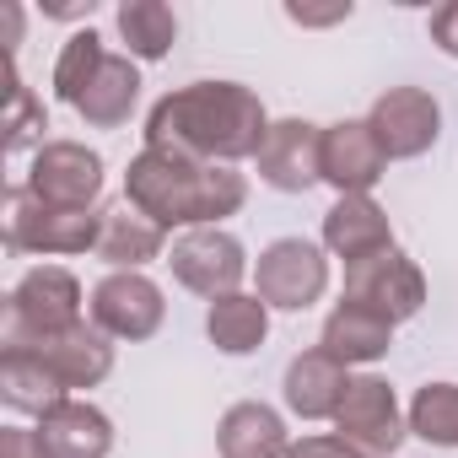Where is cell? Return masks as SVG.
<instances>
[{
	"instance_id": "obj_17",
	"label": "cell",
	"mask_w": 458,
	"mask_h": 458,
	"mask_svg": "<svg viewBox=\"0 0 458 458\" xmlns=\"http://www.w3.org/2000/svg\"><path fill=\"white\" fill-rule=\"evenodd\" d=\"M318 351H329V356L345 361V367L377 361V356L394 351V324H388L383 313H372L367 302L340 297V308L324 318V340H318Z\"/></svg>"
},
{
	"instance_id": "obj_4",
	"label": "cell",
	"mask_w": 458,
	"mask_h": 458,
	"mask_svg": "<svg viewBox=\"0 0 458 458\" xmlns=\"http://www.w3.org/2000/svg\"><path fill=\"white\" fill-rule=\"evenodd\" d=\"M103 210H60L44 205L28 183L6 189V249L12 254H87L98 249Z\"/></svg>"
},
{
	"instance_id": "obj_6",
	"label": "cell",
	"mask_w": 458,
	"mask_h": 458,
	"mask_svg": "<svg viewBox=\"0 0 458 458\" xmlns=\"http://www.w3.org/2000/svg\"><path fill=\"white\" fill-rule=\"evenodd\" d=\"M254 281H259V302L265 308H286V313H302L324 297L329 286V259L318 243L308 238H281L259 254L254 265Z\"/></svg>"
},
{
	"instance_id": "obj_23",
	"label": "cell",
	"mask_w": 458,
	"mask_h": 458,
	"mask_svg": "<svg viewBox=\"0 0 458 458\" xmlns=\"http://www.w3.org/2000/svg\"><path fill=\"white\" fill-rule=\"evenodd\" d=\"M205 335L216 340V351H226V356H249V351H259L265 345V335H270V308L259 302V297H221V302H210V313H205Z\"/></svg>"
},
{
	"instance_id": "obj_26",
	"label": "cell",
	"mask_w": 458,
	"mask_h": 458,
	"mask_svg": "<svg viewBox=\"0 0 458 458\" xmlns=\"http://www.w3.org/2000/svg\"><path fill=\"white\" fill-rule=\"evenodd\" d=\"M410 431L437 447H458V383H426L410 404Z\"/></svg>"
},
{
	"instance_id": "obj_10",
	"label": "cell",
	"mask_w": 458,
	"mask_h": 458,
	"mask_svg": "<svg viewBox=\"0 0 458 458\" xmlns=\"http://www.w3.org/2000/svg\"><path fill=\"white\" fill-rule=\"evenodd\" d=\"M345 297H351V302H367V308L383 313L388 324H404V318L420 313L426 281H420V270H415L399 249H388V254H372V259H361V265L345 270Z\"/></svg>"
},
{
	"instance_id": "obj_30",
	"label": "cell",
	"mask_w": 458,
	"mask_h": 458,
	"mask_svg": "<svg viewBox=\"0 0 458 458\" xmlns=\"http://www.w3.org/2000/svg\"><path fill=\"white\" fill-rule=\"evenodd\" d=\"M0 458H44L38 431H28V426H6V431H0Z\"/></svg>"
},
{
	"instance_id": "obj_1",
	"label": "cell",
	"mask_w": 458,
	"mask_h": 458,
	"mask_svg": "<svg viewBox=\"0 0 458 458\" xmlns=\"http://www.w3.org/2000/svg\"><path fill=\"white\" fill-rule=\"evenodd\" d=\"M265 135H270L265 103L238 81L178 87L146 119V146H162V151H178V157H194V162H216V167L259 157Z\"/></svg>"
},
{
	"instance_id": "obj_3",
	"label": "cell",
	"mask_w": 458,
	"mask_h": 458,
	"mask_svg": "<svg viewBox=\"0 0 458 458\" xmlns=\"http://www.w3.org/2000/svg\"><path fill=\"white\" fill-rule=\"evenodd\" d=\"M81 324V281L60 265H38L28 270L12 297H6V329H0V345L6 351H33L65 329Z\"/></svg>"
},
{
	"instance_id": "obj_2",
	"label": "cell",
	"mask_w": 458,
	"mask_h": 458,
	"mask_svg": "<svg viewBox=\"0 0 458 458\" xmlns=\"http://www.w3.org/2000/svg\"><path fill=\"white\" fill-rule=\"evenodd\" d=\"M124 199L135 210H146L162 233H167V226H183V233H189V226H216L226 216H238L243 199H249V183L233 167H216V162H194V157L146 146L130 162V173H124Z\"/></svg>"
},
{
	"instance_id": "obj_22",
	"label": "cell",
	"mask_w": 458,
	"mask_h": 458,
	"mask_svg": "<svg viewBox=\"0 0 458 458\" xmlns=\"http://www.w3.org/2000/svg\"><path fill=\"white\" fill-rule=\"evenodd\" d=\"M0 399H6L12 410H22V415H38L44 420L71 394L60 388V377L33 351H0Z\"/></svg>"
},
{
	"instance_id": "obj_18",
	"label": "cell",
	"mask_w": 458,
	"mask_h": 458,
	"mask_svg": "<svg viewBox=\"0 0 458 458\" xmlns=\"http://www.w3.org/2000/svg\"><path fill=\"white\" fill-rule=\"evenodd\" d=\"M345 388H351V367L335 361L329 351H302L286 367V404L302 420H335Z\"/></svg>"
},
{
	"instance_id": "obj_19",
	"label": "cell",
	"mask_w": 458,
	"mask_h": 458,
	"mask_svg": "<svg viewBox=\"0 0 458 458\" xmlns=\"http://www.w3.org/2000/svg\"><path fill=\"white\" fill-rule=\"evenodd\" d=\"M162 243H167L162 226L146 210H135L130 199H119V205L103 210V233H98V249L92 254L103 265H114V270H140V265L162 259Z\"/></svg>"
},
{
	"instance_id": "obj_21",
	"label": "cell",
	"mask_w": 458,
	"mask_h": 458,
	"mask_svg": "<svg viewBox=\"0 0 458 458\" xmlns=\"http://www.w3.org/2000/svg\"><path fill=\"white\" fill-rule=\"evenodd\" d=\"M135 98H140V71L130 55H108L92 76V87L81 92L76 114L92 124V130H119L130 114H135Z\"/></svg>"
},
{
	"instance_id": "obj_31",
	"label": "cell",
	"mask_w": 458,
	"mask_h": 458,
	"mask_svg": "<svg viewBox=\"0 0 458 458\" xmlns=\"http://www.w3.org/2000/svg\"><path fill=\"white\" fill-rule=\"evenodd\" d=\"M286 17H292V22H302V28H329V22H345V17H351V0H345V6H329V12H313V6H286Z\"/></svg>"
},
{
	"instance_id": "obj_12",
	"label": "cell",
	"mask_w": 458,
	"mask_h": 458,
	"mask_svg": "<svg viewBox=\"0 0 458 458\" xmlns=\"http://www.w3.org/2000/svg\"><path fill=\"white\" fill-rule=\"evenodd\" d=\"M259 178L281 194H308L324 178V130L308 119L270 124V135L259 146Z\"/></svg>"
},
{
	"instance_id": "obj_7",
	"label": "cell",
	"mask_w": 458,
	"mask_h": 458,
	"mask_svg": "<svg viewBox=\"0 0 458 458\" xmlns=\"http://www.w3.org/2000/svg\"><path fill=\"white\" fill-rule=\"evenodd\" d=\"M87 313L108 340H151L167 318V302H162V286L146 281L140 270H114L92 286Z\"/></svg>"
},
{
	"instance_id": "obj_28",
	"label": "cell",
	"mask_w": 458,
	"mask_h": 458,
	"mask_svg": "<svg viewBox=\"0 0 458 458\" xmlns=\"http://www.w3.org/2000/svg\"><path fill=\"white\" fill-rule=\"evenodd\" d=\"M431 44H437L447 60H458V0H447V6L431 12Z\"/></svg>"
},
{
	"instance_id": "obj_27",
	"label": "cell",
	"mask_w": 458,
	"mask_h": 458,
	"mask_svg": "<svg viewBox=\"0 0 458 458\" xmlns=\"http://www.w3.org/2000/svg\"><path fill=\"white\" fill-rule=\"evenodd\" d=\"M108 60V49H103V38L87 28V33H71V44L60 49V60H55V98L60 103H81V92L92 87V76H98V65Z\"/></svg>"
},
{
	"instance_id": "obj_15",
	"label": "cell",
	"mask_w": 458,
	"mask_h": 458,
	"mask_svg": "<svg viewBox=\"0 0 458 458\" xmlns=\"http://www.w3.org/2000/svg\"><path fill=\"white\" fill-rule=\"evenodd\" d=\"M33 356L60 377L65 394H71V388H92V383H103V377L114 372V345H108V335H103L98 324H87V318H81L76 329H65V335L33 345Z\"/></svg>"
},
{
	"instance_id": "obj_14",
	"label": "cell",
	"mask_w": 458,
	"mask_h": 458,
	"mask_svg": "<svg viewBox=\"0 0 458 458\" xmlns=\"http://www.w3.org/2000/svg\"><path fill=\"white\" fill-rule=\"evenodd\" d=\"M324 249L351 265L372 259V254H388L394 249V233H388V216L372 194H340L335 210L324 216Z\"/></svg>"
},
{
	"instance_id": "obj_29",
	"label": "cell",
	"mask_w": 458,
	"mask_h": 458,
	"mask_svg": "<svg viewBox=\"0 0 458 458\" xmlns=\"http://www.w3.org/2000/svg\"><path fill=\"white\" fill-rule=\"evenodd\" d=\"M292 458H361L345 437H302L292 442Z\"/></svg>"
},
{
	"instance_id": "obj_11",
	"label": "cell",
	"mask_w": 458,
	"mask_h": 458,
	"mask_svg": "<svg viewBox=\"0 0 458 458\" xmlns=\"http://www.w3.org/2000/svg\"><path fill=\"white\" fill-rule=\"evenodd\" d=\"M367 124H372L388 162L394 157H420V151H431V140L442 130V108H437V98L426 87H388L372 103Z\"/></svg>"
},
{
	"instance_id": "obj_13",
	"label": "cell",
	"mask_w": 458,
	"mask_h": 458,
	"mask_svg": "<svg viewBox=\"0 0 458 458\" xmlns=\"http://www.w3.org/2000/svg\"><path fill=\"white\" fill-rule=\"evenodd\" d=\"M383 173H388V157L367 119H345L324 130V183H335L340 194H367Z\"/></svg>"
},
{
	"instance_id": "obj_9",
	"label": "cell",
	"mask_w": 458,
	"mask_h": 458,
	"mask_svg": "<svg viewBox=\"0 0 458 458\" xmlns=\"http://www.w3.org/2000/svg\"><path fill=\"white\" fill-rule=\"evenodd\" d=\"M44 205L60 210H92V199L103 194V157L87 151L81 140H49L33 151V167L22 178Z\"/></svg>"
},
{
	"instance_id": "obj_8",
	"label": "cell",
	"mask_w": 458,
	"mask_h": 458,
	"mask_svg": "<svg viewBox=\"0 0 458 458\" xmlns=\"http://www.w3.org/2000/svg\"><path fill=\"white\" fill-rule=\"evenodd\" d=\"M335 426L361 458H394V447L410 437V426L399 415V399L383 377H351V388L335 410Z\"/></svg>"
},
{
	"instance_id": "obj_16",
	"label": "cell",
	"mask_w": 458,
	"mask_h": 458,
	"mask_svg": "<svg viewBox=\"0 0 458 458\" xmlns=\"http://www.w3.org/2000/svg\"><path fill=\"white\" fill-rule=\"evenodd\" d=\"M38 447H44V458H108L114 453V426L98 404L60 399L38 420Z\"/></svg>"
},
{
	"instance_id": "obj_24",
	"label": "cell",
	"mask_w": 458,
	"mask_h": 458,
	"mask_svg": "<svg viewBox=\"0 0 458 458\" xmlns=\"http://www.w3.org/2000/svg\"><path fill=\"white\" fill-rule=\"evenodd\" d=\"M119 33L130 44L135 60H162L178 38V17L162 6V0H124L119 6Z\"/></svg>"
},
{
	"instance_id": "obj_5",
	"label": "cell",
	"mask_w": 458,
	"mask_h": 458,
	"mask_svg": "<svg viewBox=\"0 0 458 458\" xmlns=\"http://www.w3.org/2000/svg\"><path fill=\"white\" fill-rule=\"evenodd\" d=\"M173 281L189 286L194 297H238V281L249 276V254L233 233H221V226H189V233L173 238Z\"/></svg>"
},
{
	"instance_id": "obj_25",
	"label": "cell",
	"mask_w": 458,
	"mask_h": 458,
	"mask_svg": "<svg viewBox=\"0 0 458 458\" xmlns=\"http://www.w3.org/2000/svg\"><path fill=\"white\" fill-rule=\"evenodd\" d=\"M0 130H6V151L17 157V151H38V146H49L44 140V130H49V119H44V103L22 87V76H17V65L6 60V119H0Z\"/></svg>"
},
{
	"instance_id": "obj_20",
	"label": "cell",
	"mask_w": 458,
	"mask_h": 458,
	"mask_svg": "<svg viewBox=\"0 0 458 458\" xmlns=\"http://www.w3.org/2000/svg\"><path fill=\"white\" fill-rule=\"evenodd\" d=\"M221 458H292V437L270 404H233L216 426Z\"/></svg>"
}]
</instances>
